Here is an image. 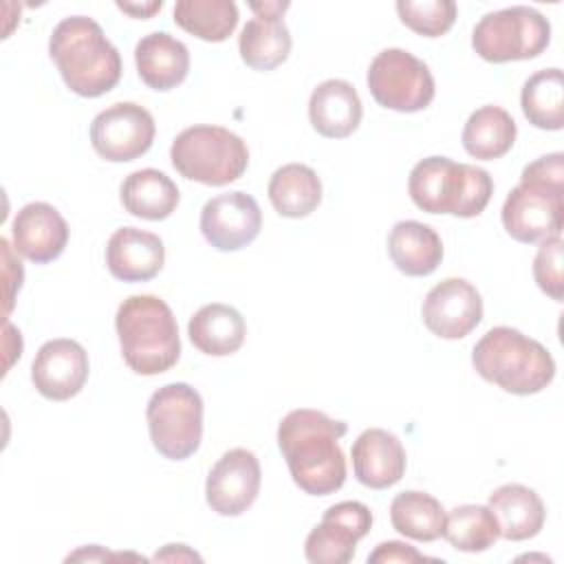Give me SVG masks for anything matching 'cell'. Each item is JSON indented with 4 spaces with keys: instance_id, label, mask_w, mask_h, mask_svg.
Returning a JSON list of instances; mask_svg holds the SVG:
<instances>
[{
    "instance_id": "6da1fadb",
    "label": "cell",
    "mask_w": 564,
    "mask_h": 564,
    "mask_svg": "<svg viewBox=\"0 0 564 564\" xmlns=\"http://www.w3.org/2000/svg\"><path fill=\"white\" fill-rule=\"evenodd\" d=\"M348 425L311 408L291 410L278 425V447L293 482L308 496L335 494L346 480L339 438Z\"/></svg>"
},
{
    "instance_id": "7a4b0ae2",
    "label": "cell",
    "mask_w": 564,
    "mask_h": 564,
    "mask_svg": "<svg viewBox=\"0 0 564 564\" xmlns=\"http://www.w3.org/2000/svg\"><path fill=\"white\" fill-rule=\"evenodd\" d=\"M48 55L79 97H101L121 79V55L93 18H64L51 33Z\"/></svg>"
},
{
    "instance_id": "3957f363",
    "label": "cell",
    "mask_w": 564,
    "mask_h": 564,
    "mask_svg": "<svg viewBox=\"0 0 564 564\" xmlns=\"http://www.w3.org/2000/svg\"><path fill=\"white\" fill-rule=\"evenodd\" d=\"M507 234L524 245L560 236L564 225V154L553 152L524 165L520 183L500 212Z\"/></svg>"
},
{
    "instance_id": "277c9868",
    "label": "cell",
    "mask_w": 564,
    "mask_h": 564,
    "mask_svg": "<svg viewBox=\"0 0 564 564\" xmlns=\"http://www.w3.org/2000/svg\"><path fill=\"white\" fill-rule=\"evenodd\" d=\"M123 361L143 377L170 370L181 357V337L172 308L156 295H130L115 315Z\"/></svg>"
},
{
    "instance_id": "5b68a950",
    "label": "cell",
    "mask_w": 564,
    "mask_h": 564,
    "mask_svg": "<svg viewBox=\"0 0 564 564\" xmlns=\"http://www.w3.org/2000/svg\"><path fill=\"white\" fill-rule=\"evenodd\" d=\"M476 372L511 394H538L555 377L551 352L511 326L489 328L471 352Z\"/></svg>"
},
{
    "instance_id": "8992f818",
    "label": "cell",
    "mask_w": 564,
    "mask_h": 564,
    "mask_svg": "<svg viewBox=\"0 0 564 564\" xmlns=\"http://www.w3.org/2000/svg\"><path fill=\"white\" fill-rule=\"evenodd\" d=\"M408 192L412 203L427 214L474 218L487 207L494 181L482 167L447 156H427L412 167Z\"/></svg>"
},
{
    "instance_id": "52a82bcc",
    "label": "cell",
    "mask_w": 564,
    "mask_h": 564,
    "mask_svg": "<svg viewBox=\"0 0 564 564\" xmlns=\"http://www.w3.org/2000/svg\"><path fill=\"white\" fill-rule=\"evenodd\" d=\"M174 170L203 185H229L238 181L249 165L247 143L223 126L185 128L170 148Z\"/></svg>"
},
{
    "instance_id": "ba28073f",
    "label": "cell",
    "mask_w": 564,
    "mask_h": 564,
    "mask_svg": "<svg viewBox=\"0 0 564 564\" xmlns=\"http://www.w3.org/2000/svg\"><path fill=\"white\" fill-rule=\"evenodd\" d=\"M150 441L170 460L189 458L203 441V399L183 381L159 388L145 408Z\"/></svg>"
},
{
    "instance_id": "9c48e42d",
    "label": "cell",
    "mask_w": 564,
    "mask_h": 564,
    "mask_svg": "<svg viewBox=\"0 0 564 564\" xmlns=\"http://www.w3.org/2000/svg\"><path fill=\"white\" fill-rule=\"evenodd\" d=\"M549 42V20L540 11L522 4L482 15L471 33L474 51L494 64L538 57Z\"/></svg>"
},
{
    "instance_id": "30bf717a",
    "label": "cell",
    "mask_w": 564,
    "mask_h": 564,
    "mask_svg": "<svg viewBox=\"0 0 564 564\" xmlns=\"http://www.w3.org/2000/svg\"><path fill=\"white\" fill-rule=\"evenodd\" d=\"M368 90L375 101L397 112H419L434 99L427 64L403 48H383L368 66Z\"/></svg>"
},
{
    "instance_id": "8fae6325",
    "label": "cell",
    "mask_w": 564,
    "mask_h": 564,
    "mask_svg": "<svg viewBox=\"0 0 564 564\" xmlns=\"http://www.w3.org/2000/svg\"><path fill=\"white\" fill-rule=\"evenodd\" d=\"M154 117L134 101H117L101 110L90 123L93 150L112 163L134 161L154 141Z\"/></svg>"
},
{
    "instance_id": "7c38bea8",
    "label": "cell",
    "mask_w": 564,
    "mask_h": 564,
    "mask_svg": "<svg viewBox=\"0 0 564 564\" xmlns=\"http://www.w3.org/2000/svg\"><path fill=\"white\" fill-rule=\"evenodd\" d=\"M372 527L370 509L359 500L328 507L322 522L306 535L304 555L313 564H346L355 557L357 542Z\"/></svg>"
},
{
    "instance_id": "4fadbf2b",
    "label": "cell",
    "mask_w": 564,
    "mask_h": 564,
    "mask_svg": "<svg viewBox=\"0 0 564 564\" xmlns=\"http://www.w3.org/2000/svg\"><path fill=\"white\" fill-rule=\"evenodd\" d=\"M260 463L251 449L234 447L212 467L205 482V498L212 511L225 518L245 513L260 491Z\"/></svg>"
},
{
    "instance_id": "5bb4252c",
    "label": "cell",
    "mask_w": 564,
    "mask_h": 564,
    "mask_svg": "<svg viewBox=\"0 0 564 564\" xmlns=\"http://www.w3.org/2000/svg\"><path fill=\"white\" fill-rule=\"evenodd\" d=\"M260 229V205L245 192L218 194L209 198L200 209L203 238L218 251H238L251 245Z\"/></svg>"
},
{
    "instance_id": "9a60e30c",
    "label": "cell",
    "mask_w": 564,
    "mask_h": 564,
    "mask_svg": "<svg viewBox=\"0 0 564 564\" xmlns=\"http://www.w3.org/2000/svg\"><path fill=\"white\" fill-rule=\"evenodd\" d=\"M421 315L436 337L463 339L482 319V297L471 282L447 278L427 291Z\"/></svg>"
},
{
    "instance_id": "2e32d148",
    "label": "cell",
    "mask_w": 564,
    "mask_h": 564,
    "mask_svg": "<svg viewBox=\"0 0 564 564\" xmlns=\"http://www.w3.org/2000/svg\"><path fill=\"white\" fill-rule=\"evenodd\" d=\"M88 372L90 364L84 346L75 339L57 337L40 346L31 366V381L42 397L68 401L82 392Z\"/></svg>"
},
{
    "instance_id": "e0dca14e",
    "label": "cell",
    "mask_w": 564,
    "mask_h": 564,
    "mask_svg": "<svg viewBox=\"0 0 564 564\" xmlns=\"http://www.w3.org/2000/svg\"><path fill=\"white\" fill-rule=\"evenodd\" d=\"M13 249L35 264L53 262L68 242V225L64 216L48 203L24 205L11 223Z\"/></svg>"
},
{
    "instance_id": "ac0fdd59",
    "label": "cell",
    "mask_w": 564,
    "mask_h": 564,
    "mask_svg": "<svg viewBox=\"0 0 564 564\" xmlns=\"http://www.w3.org/2000/svg\"><path fill=\"white\" fill-rule=\"evenodd\" d=\"M355 478L368 489H388L405 474V449L401 441L381 427L364 430L350 449Z\"/></svg>"
},
{
    "instance_id": "d6986e66",
    "label": "cell",
    "mask_w": 564,
    "mask_h": 564,
    "mask_svg": "<svg viewBox=\"0 0 564 564\" xmlns=\"http://www.w3.org/2000/svg\"><path fill=\"white\" fill-rule=\"evenodd\" d=\"M165 262L163 240L137 227L117 229L106 245V267L123 282H148Z\"/></svg>"
},
{
    "instance_id": "ffe728a7",
    "label": "cell",
    "mask_w": 564,
    "mask_h": 564,
    "mask_svg": "<svg viewBox=\"0 0 564 564\" xmlns=\"http://www.w3.org/2000/svg\"><path fill=\"white\" fill-rule=\"evenodd\" d=\"M134 64L145 86L165 93L185 82L189 73V51L170 33L154 31L137 42Z\"/></svg>"
},
{
    "instance_id": "44dd1931",
    "label": "cell",
    "mask_w": 564,
    "mask_h": 564,
    "mask_svg": "<svg viewBox=\"0 0 564 564\" xmlns=\"http://www.w3.org/2000/svg\"><path fill=\"white\" fill-rule=\"evenodd\" d=\"M361 99L346 79H326L313 88L308 99L311 126L326 139L350 137L361 123Z\"/></svg>"
},
{
    "instance_id": "7402d4cb",
    "label": "cell",
    "mask_w": 564,
    "mask_h": 564,
    "mask_svg": "<svg viewBox=\"0 0 564 564\" xmlns=\"http://www.w3.org/2000/svg\"><path fill=\"white\" fill-rule=\"evenodd\" d=\"M487 507L496 516L500 538L505 540L522 542L535 538L544 527L546 509L531 487L518 482L500 485L489 494Z\"/></svg>"
},
{
    "instance_id": "603a6c76",
    "label": "cell",
    "mask_w": 564,
    "mask_h": 564,
    "mask_svg": "<svg viewBox=\"0 0 564 564\" xmlns=\"http://www.w3.org/2000/svg\"><path fill=\"white\" fill-rule=\"evenodd\" d=\"M388 256L401 273L421 278L438 269L443 260V242L430 225L399 220L388 236Z\"/></svg>"
},
{
    "instance_id": "cb8c5ba5",
    "label": "cell",
    "mask_w": 564,
    "mask_h": 564,
    "mask_svg": "<svg viewBox=\"0 0 564 564\" xmlns=\"http://www.w3.org/2000/svg\"><path fill=\"white\" fill-rule=\"evenodd\" d=\"M189 341L205 355L227 357L234 355L247 335L245 317L229 304H205L187 324Z\"/></svg>"
},
{
    "instance_id": "d4e9b609",
    "label": "cell",
    "mask_w": 564,
    "mask_h": 564,
    "mask_svg": "<svg viewBox=\"0 0 564 564\" xmlns=\"http://www.w3.org/2000/svg\"><path fill=\"white\" fill-rule=\"evenodd\" d=\"M178 200L176 183L154 167L137 170L121 183V205L143 220H165L174 214Z\"/></svg>"
},
{
    "instance_id": "484cf974",
    "label": "cell",
    "mask_w": 564,
    "mask_h": 564,
    "mask_svg": "<svg viewBox=\"0 0 564 564\" xmlns=\"http://www.w3.org/2000/svg\"><path fill=\"white\" fill-rule=\"evenodd\" d=\"M269 200L284 218H304L322 203V181L304 163H286L269 178Z\"/></svg>"
},
{
    "instance_id": "4316f807",
    "label": "cell",
    "mask_w": 564,
    "mask_h": 564,
    "mask_svg": "<svg viewBox=\"0 0 564 564\" xmlns=\"http://www.w3.org/2000/svg\"><path fill=\"white\" fill-rule=\"evenodd\" d=\"M516 134V121L505 108L482 106L469 115L463 128V148L474 159L494 161L513 148Z\"/></svg>"
},
{
    "instance_id": "83f0119b",
    "label": "cell",
    "mask_w": 564,
    "mask_h": 564,
    "mask_svg": "<svg viewBox=\"0 0 564 564\" xmlns=\"http://www.w3.org/2000/svg\"><path fill=\"white\" fill-rule=\"evenodd\" d=\"M291 33L282 18H251L240 35L238 51L253 70H273L291 53Z\"/></svg>"
},
{
    "instance_id": "f1b7e54d",
    "label": "cell",
    "mask_w": 564,
    "mask_h": 564,
    "mask_svg": "<svg viewBox=\"0 0 564 564\" xmlns=\"http://www.w3.org/2000/svg\"><path fill=\"white\" fill-rule=\"evenodd\" d=\"M520 106L531 126L562 130L564 126V75L560 68L533 73L520 93Z\"/></svg>"
},
{
    "instance_id": "f546056e",
    "label": "cell",
    "mask_w": 564,
    "mask_h": 564,
    "mask_svg": "<svg viewBox=\"0 0 564 564\" xmlns=\"http://www.w3.org/2000/svg\"><path fill=\"white\" fill-rule=\"evenodd\" d=\"M392 527L416 542H434L443 535L445 509L425 491H401L390 502Z\"/></svg>"
},
{
    "instance_id": "4dcf8cb0",
    "label": "cell",
    "mask_w": 564,
    "mask_h": 564,
    "mask_svg": "<svg viewBox=\"0 0 564 564\" xmlns=\"http://www.w3.org/2000/svg\"><path fill=\"white\" fill-rule=\"evenodd\" d=\"M174 22L198 40L223 42L238 24V7L234 0H178Z\"/></svg>"
},
{
    "instance_id": "1f68e13d",
    "label": "cell",
    "mask_w": 564,
    "mask_h": 564,
    "mask_svg": "<svg viewBox=\"0 0 564 564\" xmlns=\"http://www.w3.org/2000/svg\"><path fill=\"white\" fill-rule=\"evenodd\" d=\"M443 538L456 551L482 553L500 538L498 520L485 505H460L445 513Z\"/></svg>"
},
{
    "instance_id": "d6a6232c",
    "label": "cell",
    "mask_w": 564,
    "mask_h": 564,
    "mask_svg": "<svg viewBox=\"0 0 564 564\" xmlns=\"http://www.w3.org/2000/svg\"><path fill=\"white\" fill-rule=\"evenodd\" d=\"M397 13L401 22L419 35L438 37L447 33L456 20L454 0H399Z\"/></svg>"
},
{
    "instance_id": "836d02e7",
    "label": "cell",
    "mask_w": 564,
    "mask_h": 564,
    "mask_svg": "<svg viewBox=\"0 0 564 564\" xmlns=\"http://www.w3.org/2000/svg\"><path fill=\"white\" fill-rule=\"evenodd\" d=\"M562 262H564L562 236L542 240V245L533 258V278H535L538 286L555 302H562V297H564Z\"/></svg>"
},
{
    "instance_id": "e575fe53",
    "label": "cell",
    "mask_w": 564,
    "mask_h": 564,
    "mask_svg": "<svg viewBox=\"0 0 564 564\" xmlns=\"http://www.w3.org/2000/svg\"><path fill=\"white\" fill-rule=\"evenodd\" d=\"M368 562L377 564V562H401V564H412V562H441L436 557H427L423 553H419L414 546L405 544V542H397V540H390V542H381L377 544V549L368 555Z\"/></svg>"
},
{
    "instance_id": "d590c367",
    "label": "cell",
    "mask_w": 564,
    "mask_h": 564,
    "mask_svg": "<svg viewBox=\"0 0 564 564\" xmlns=\"http://www.w3.org/2000/svg\"><path fill=\"white\" fill-rule=\"evenodd\" d=\"M0 247H2V258H4V282H7V291H4V319H7L11 308H13V295L22 286L24 271H22L20 260H13V251H11V245H9L7 238L0 240Z\"/></svg>"
},
{
    "instance_id": "8d00e7d4",
    "label": "cell",
    "mask_w": 564,
    "mask_h": 564,
    "mask_svg": "<svg viewBox=\"0 0 564 564\" xmlns=\"http://www.w3.org/2000/svg\"><path fill=\"white\" fill-rule=\"evenodd\" d=\"M289 7V2H249V9L256 13V18H282Z\"/></svg>"
},
{
    "instance_id": "74e56055",
    "label": "cell",
    "mask_w": 564,
    "mask_h": 564,
    "mask_svg": "<svg viewBox=\"0 0 564 564\" xmlns=\"http://www.w3.org/2000/svg\"><path fill=\"white\" fill-rule=\"evenodd\" d=\"M154 560H200L198 553L189 551L185 544H165L163 551L154 555Z\"/></svg>"
},
{
    "instance_id": "f35d334b",
    "label": "cell",
    "mask_w": 564,
    "mask_h": 564,
    "mask_svg": "<svg viewBox=\"0 0 564 564\" xmlns=\"http://www.w3.org/2000/svg\"><path fill=\"white\" fill-rule=\"evenodd\" d=\"M117 7L121 9V11H126V13H132V15H137V18H150L154 11H159L161 7H163V2L159 0V2H150V4H126V2H117Z\"/></svg>"
}]
</instances>
